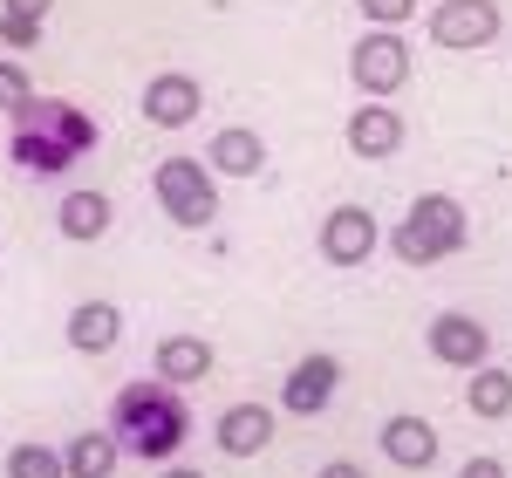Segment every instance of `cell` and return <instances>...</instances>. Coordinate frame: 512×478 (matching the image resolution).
Masks as SVG:
<instances>
[{"instance_id": "cell-1", "label": "cell", "mask_w": 512, "mask_h": 478, "mask_svg": "<svg viewBox=\"0 0 512 478\" xmlns=\"http://www.w3.org/2000/svg\"><path fill=\"white\" fill-rule=\"evenodd\" d=\"M7 151L35 178H62L69 164H82L96 151V117L76 110V103H62V96H28L7 117Z\"/></svg>"}, {"instance_id": "cell-2", "label": "cell", "mask_w": 512, "mask_h": 478, "mask_svg": "<svg viewBox=\"0 0 512 478\" xmlns=\"http://www.w3.org/2000/svg\"><path fill=\"white\" fill-rule=\"evenodd\" d=\"M110 431H117L123 458H144V465H171L178 444L192 438V410L178 397V383H123L117 403H110Z\"/></svg>"}, {"instance_id": "cell-3", "label": "cell", "mask_w": 512, "mask_h": 478, "mask_svg": "<svg viewBox=\"0 0 512 478\" xmlns=\"http://www.w3.org/2000/svg\"><path fill=\"white\" fill-rule=\"evenodd\" d=\"M465 233H472V226H465V205L451 199V192H424V199L396 219L390 246H396L403 267H437V260H451V253L465 246Z\"/></svg>"}, {"instance_id": "cell-4", "label": "cell", "mask_w": 512, "mask_h": 478, "mask_svg": "<svg viewBox=\"0 0 512 478\" xmlns=\"http://www.w3.org/2000/svg\"><path fill=\"white\" fill-rule=\"evenodd\" d=\"M151 192H158L164 219L171 226H212L219 219V185H212V164L205 158H164L158 178H151Z\"/></svg>"}, {"instance_id": "cell-5", "label": "cell", "mask_w": 512, "mask_h": 478, "mask_svg": "<svg viewBox=\"0 0 512 478\" xmlns=\"http://www.w3.org/2000/svg\"><path fill=\"white\" fill-rule=\"evenodd\" d=\"M349 76L362 96H396L403 82H410V41L396 35V28H376V35H362L355 41V55H349Z\"/></svg>"}, {"instance_id": "cell-6", "label": "cell", "mask_w": 512, "mask_h": 478, "mask_svg": "<svg viewBox=\"0 0 512 478\" xmlns=\"http://www.w3.org/2000/svg\"><path fill=\"white\" fill-rule=\"evenodd\" d=\"M424 28H431L437 48L465 55V48H485V41H499V7H492V0H437Z\"/></svg>"}, {"instance_id": "cell-7", "label": "cell", "mask_w": 512, "mask_h": 478, "mask_svg": "<svg viewBox=\"0 0 512 478\" xmlns=\"http://www.w3.org/2000/svg\"><path fill=\"white\" fill-rule=\"evenodd\" d=\"M335 390H342V362L328 356V349H315V356H301L294 369H287L280 410H287V417H321V410L335 403Z\"/></svg>"}, {"instance_id": "cell-8", "label": "cell", "mask_w": 512, "mask_h": 478, "mask_svg": "<svg viewBox=\"0 0 512 478\" xmlns=\"http://www.w3.org/2000/svg\"><path fill=\"white\" fill-rule=\"evenodd\" d=\"M424 342H431V356L444 362V369H478V362L492 356V328L478 315H465V308H444V315L424 328Z\"/></svg>"}, {"instance_id": "cell-9", "label": "cell", "mask_w": 512, "mask_h": 478, "mask_svg": "<svg viewBox=\"0 0 512 478\" xmlns=\"http://www.w3.org/2000/svg\"><path fill=\"white\" fill-rule=\"evenodd\" d=\"M376 219H369V205H335L328 219H321V260L328 267H362L369 253H376Z\"/></svg>"}, {"instance_id": "cell-10", "label": "cell", "mask_w": 512, "mask_h": 478, "mask_svg": "<svg viewBox=\"0 0 512 478\" xmlns=\"http://www.w3.org/2000/svg\"><path fill=\"white\" fill-rule=\"evenodd\" d=\"M198 110H205V89H198V76H185V69H164V76L144 82V117L158 123V130H185Z\"/></svg>"}, {"instance_id": "cell-11", "label": "cell", "mask_w": 512, "mask_h": 478, "mask_svg": "<svg viewBox=\"0 0 512 478\" xmlns=\"http://www.w3.org/2000/svg\"><path fill=\"white\" fill-rule=\"evenodd\" d=\"M342 137H349V151L355 158H396V151H403V117H396L390 103H376V96H362V110H349V130H342Z\"/></svg>"}, {"instance_id": "cell-12", "label": "cell", "mask_w": 512, "mask_h": 478, "mask_svg": "<svg viewBox=\"0 0 512 478\" xmlns=\"http://www.w3.org/2000/svg\"><path fill=\"white\" fill-rule=\"evenodd\" d=\"M212 438H219L226 458H260V451L274 444V410H267V403H233V410H219Z\"/></svg>"}, {"instance_id": "cell-13", "label": "cell", "mask_w": 512, "mask_h": 478, "mask_svg": "<svg viewBox=\"0 0 512 478\" xmlns=\"http://www.w3.org/2000/svg\"><path fill=\"white\" fill-rule=\"evenodd\" d=\"M383 458H390L396 472H431L437 465V431H431V417H390L383 424Z\"/></svg>"}, {"instance_id": "cell-14", "label": "cell", "mask_w": 512, "mask_h": 478, "mask_svg": "<svg viewBox=\"0 0 512 478\" xmlns=\"http://www.w3.org/2000/svg\"><path fill=\"white\" fill-rule=\"evenodd\" d=\"M205 164H212V178H253V171L267 164V144H260V130L233 123V130H219V137H212Z\"/></svg>"}, {"instance_id": "cell-15", "label": "cell", "mask_w": 512, "mask_h": 478, "mask_svg": "<svg viewBox=\"0 0 512 478\" xmlns=\"http://www.w3.org/2000/svg\"><path fill=\"white\" fill-rule=\"evenodd\" d=\"M158 376L178 383V390H185V383H205V376H212V342H205V335H164L158 342Z\"/></svg>"}, {"instance_id": "cell-16", "label": "cell", "mask_w": 512, "mask_h": 478, "mask_svg": "<svg viewBox=\"0 0 512 478\" xmlns=\"http://www.w3.org/2000/svg\"><path fill=\"white\" fill-rule=\"evenodd\" d=\"M117 335H123L117 301H82L76 315H69V349H82V356H103V349H117Z\"/></svg>"}, {"instance_id": "cell-17", "label": "cell", "mask_w": 512, "mask_h": 478, "mask_svg": "<svg viewBox=\"0 0 512 478\" xmlns=\"http://www.w3.org/2000/svg\"><path fill=\"white\" fill-rule=\"evenodd\" d=\"M117 465H123L117 431H82V438H69V451H62V472L69 478H110Z\"/></svg>"}, {"instance_id": "cell-18", "label": "cell", "mask_w": 512, "mask_h": 478, "mask_svg": "<svg viewBox=\"0 0 512 478\" xmlns=\"http://www.w3.org/2000/svg\"><path fill=\"white\" fill-rule=\"evenodd\" d=\"M55 226H62V239H103L110 233V199L103 192H69L55 205Z\"/></svg>"}, {"instance_id": "cell-19", "label": "cell", "mask_w": 512, "mask_h": 478, "mask_svg": "<svg viewBox=\"0 0 512 478\" xmlns=\"http://www.w3.org/2000/svg\"><path fill=\"white\" fill-rule=\"evenodd\" d=\"M465 403H472V417H512V376L506 369H492V362H478L472 383H465Z\"/></svg>"}, {"instance_id": "cell-20", "label": "cell", "mask_w": 512, "mask_h": 478, "mask_svg": "<svg viewBox=\"0 0 512 478\" xmlns=\"http://www.w3.org/2000/svg\"><path fill=\"white\" fill-rule=\"evenodd\" d=\"M7 478H69L62 472V451H55V444H14V451H7Z\"/></svg>"}, {"instance_id": "cell-21", "label": "cell", "mask_w": 512, "mask_h": 478, "mask_svg": "<svg viewBox=\"0 0 512 478\" xmlns=\"http://www.w3.org/2000/svg\"><path fill=\"white\" fill-rule=\"evenodd\" d=\"M28 96H35V82H28V69H21V62H0V110L14 117V110H21Z\"/></svg>"}, {"instance_id": "cell-22", "label": "cell", "mask_w": 512, "mask_h": 478, "mask_svg": "<svg viewBox=\"0 0 512 478\" xmlns=\"http://www.w3.org/2000/svg\"><path fill=\"white\" fill-rule=\"evenodd\" d=\"M355 7L369 14V28H403L417 14V0H355Z\"/></svg>"}, {"instance_id": "cell-23", "label": "cell", "mask_w": 512, "mask_h": 478, "mask_svg": "<svg viewBox=\"0 0 512 478\" xmlns=\"http://www.w3.org/2000/svg\"><path fill=\"white\" fill-rule=\"evenodd\" d=\"M0 41H7V48H35L41 21H28V14H0Z\"/></svg>"}, {"instance_id": "cell-24", "label": "cell", "mask_w": 512, "mask_h": 478, "mask_svg": "<svg viewBox=\"0 0 512 478\" xmlns=\"http://www.w3.org/2000/svg\"><path fill=\"white\" fill-rule=\"evenodd\" d=\"M55 0H0V14H28V21H48Z\"/></svg>"}, {"instance_id": "cell-25", "label": "cell", "mask_w": 512, "mask_h": 478, "mask_svg": "<svg viewBox=\"0 0 512 478\" xmlns=\"http://www.w3.org/2000/svg\"><path fill=\"white\" fill-rule=\"evenodd\" d=\"M458 478H506V465H499V458H472Z\"/></svg>"}, {"instance_id": "cell-26", "label": "cell", "mask_w": 512, "mask_h": 478, "mask_svg": "<svg viewBox=\"0 0 512 478\" xmlns=\"http://www.w3.org/2000/svg\"><path fill=\"white\" fill-rule=\"evenodd\" d=\"M315 478H362V465H349V458H335V465H321Z\"/></svg>"}, {"instance_id": "cell-27", "label": "cell", "mask_w": 512, "mask_h": 478, "mask_svg": "<svg viewBox=\"0 0 512 478\" xmlns=\"http://www.w3.org/2000/svg\"><path fill=\"white\" fill-rule=\"evenodd\" d=\"M158 478H205V472H185V465H164Z\"/></svg>"}]
</instances>
